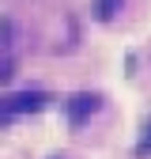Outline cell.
Returning <instances> with one entry per match:
<instances>
[{"mask_svg":"<svg viewBox=\"0 0 151 159\" xmlns=\"http://www.w3.org/2000/svg\"><path fill=\"white\" fill-rule=\"evenodd\" d=\"M98 106H102V98L94 95V91H80V95H72V98H68V121H72V125H83L87 117L98 114Z\"/></svg>","mask_w":151,"mask_h":159,"instance_id":"obj_2","label":"cell"},{"mask_svg":"<svg viewBox=\"0 0 151 159\" xmlns=\"http://www.w3.org/2000/svg\"><path fill=\"white\" fill-rule=\"evenodd\" d=\"M49 102L45 91H15L8 98H0V125H8L11 117H23V114H38Z\"/></svg>","mask_w":151,"mask_h":159,"instance_id":"obj_1","label":"cell"},{"mask_svg":"<svg viewBox=\"0 0 151 159\" xmlns=\"http://www.w3.org/2000/svg\"><path fill=\"white\" fill-rule=\"evenodd\" d=\"M121 4H125V0H98V4H94V15H98V19H113L121 11Z\"/></svg>","mask_w":151,"mask_h":159,"instance_id":"obj_3","label":"cell"},{"mask_svg":"<svg viewBox=\"0 0 151 159\" xmlns=\"http://www.w3.org/2000/svg\"><path fill=\"white\" fill-rule=\"evenodd\" d=\"M11 72H15V61H11V53H8V46L0 42V80H11Z\"/></svg>","mask_w":151,"mask_h":159,"instance_id":"obj_4","label":"cell"},{"mask_svg":"<svg viewBox=\"0 0 151 159\" xmlns=\"http://www.w3.org/2000/svg\"><path fill=\"white\" fill-rule=\"evenodd\" d=\"M136 155H151V121L144 125V136H140V144H136Z\"/></svg>","mask_w":151,"mask_h":159,"instance_id":"obj_5","label":"cell"}]
</instances>
